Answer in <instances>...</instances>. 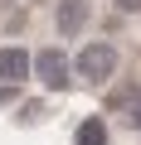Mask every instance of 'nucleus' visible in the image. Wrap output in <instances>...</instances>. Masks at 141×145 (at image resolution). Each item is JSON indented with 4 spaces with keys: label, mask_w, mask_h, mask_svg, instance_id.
Returning a JSON list of instances; mask_svg holds the SVG:
<instances>
[{
    "label": "nucleus",
    "mask_w": 141,
    "mask_h": 145,
    "mask_svg": "<svg viewBox=\"0 0 141 145\" xmlns=\"http://www.w3.org/2000/svg\"><path fill=\"white\" fill-rule=\"evenodd\" d=\"M88 20H93V5H88V0H58V5H54V24H58L63 39H78L88 29Z\"/></svg>",
    "instance_id": "7ed1b4c3"
},
{
    "label": "nucleus",
    "mask_w": 141,
    "mask_h": 145,
    "mask_svg": "<svg viewBox=\"0 0 141 145\" xmlns=\"http://www.w3.org/2000/svg\"><path fill=\"white\" fill-rule=\"evenodd\" d=\"M112 72H117V48H112L107 39H93V44H83V48L73 53V78H78V82L102 87Z\"/></svg>",
    "instance_id": "f257e3e1"
},
{
    "label": "nucleus",
    "mask_w": 141,
    "mask_h": 145,
    "mask_svg": "<svg viewBox=\"0 0 141 145\" xmlns=\"http://www.w3.org/2000/svg\"><path fill=\"white\" fill-rule=\"evenodd\" d=\"M29 72H34L49 92H63L68 82H73V63H68L63 48H39V53H29Z\"/></svg>",
    "instance_id": "f03ea898"
},
{
    "label": "nucleus",
    "mask_w": 141,
    "mask_h": 145,
    "mask_svg": "<svg viewBox=\"0 0 141 145\" xmlns=\"http://www.w3.org/2000/svg\"><path fill=\"white\" fill-rule=\"evenodd\" d=\"M73 145H107V121H102V116H88V121H78V135H73Z\"/></svg>",
    "instance_id": "39448f33"
},
{
    "label": "nucleus",
    "mask_w": 141,
    "mask_h": 145,
    "mask_svg": "<svg viewBox=\"0 0 141 145\" xmlns=\"http://www.w3.org/2000/svg\"><path fill=\"white\" fill-rule=\"evenodd\" d=\"M136 92H141V82H122V87H112V92H107L102 102H107V111H122V106H126V102H131Z\"/></svg>",
    "instance_id": "423d86ee"
},
{
    "label": "nucleus",
    "mask_w": 141,
    "mask_h": 145,
    "mask_svg": "<svg viewBox=\"0 0 141 145\" xmlns=\"http://www.w3.org/2000/svg\"><path fill=\"white\" fill-rule=\"evenodd\" d=\"M112 5H117V10H126V15H136V10H141V0H112Z\"/></svg>",
    "instance_id": "6e6552de"
},
{
    "label": "nucleus",
    "mask_w": 141,
    "mask_h": 145,
    "mask_svg": "<svg viewBox=\"0 0 141 145\" xmlns=\"http://www.w3.org/2000/svg\"><path fill=\"white\" fill-rule=\"evenodd\" d=\"M117 116H122V121H126L131 131H141V92H136V97H131V102H126V106H122Z\"/></svg>",
    "instance_id": "0eeeda50"
},
{
    "label": "nucleus",
    "mask_w": 141,
    "mask_h": 145,
    "mask_svg": "<svg viewBox=\"0 0 141 145\" xmlns=\"http://www.w3.org/2000/svg\"><path fill=\"white\" fill-rule=\"evenodd\" d=\"M29 78V48H20V44H5L0 48V82H24Z\"/></svg>",
    "instance_id": "20e7f679"
}]
</instances>
